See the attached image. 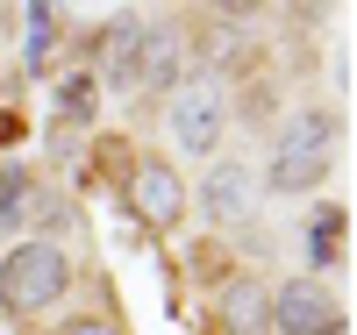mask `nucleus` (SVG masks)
<instances>
[{"label": "nucleus", "instance_id": "nucleus-1", "mask_svg": "<svg viewBox=\"0 0 357 335\" xmlns=\"http://www.w3.org/2000/svg\"><path fill=\"white\" fill-rule=\"evenodd\" d=\"M329 157H336V114L307 107V114L286 121V136H279L272 171H264V178H272V193H307V186L329 178Z\"/></svg>", "mask_w": 357, "mask_h": 335}, {"label": "nucleus", "instance_id": "nucleus-2", "mask_svg": "<svg viewBox=\"0 0 357 335\" xmlns=\"http://www.w3.org/2000/svg\"><path fill=\"white\" fill-rule=\"evenodd\" d=\"M65 293V250L57 242H22V250L0 264V307L8 314H36Z\"/></svg>", "mask_w": 357, "mask_h": 335}, {"label": "nucleus", "instance_id": "nucleus-3", "mask_svg": "<svg viewBox=\"0 0 357 335\" xmlns=\"http://www.w3.org/2000/svg\"><path fill=\"white\" fill-rule=\"evenodd\" d=\"M172 136H178V150H193V157H207V150L222 143V93H215V79H186L172 93Z\"/></svg>", "mask_w": 357, "mask_h": 335}, {"label": "nucleus", "instance_id": "nucleus-4", "mask_svg": "<svg viewBox=\"0 0 357 335\" xmlns=\"http://www.w3.org/2000/svg\"><path fill=\"white\" fill-rule=\"evenodd\" d=\"M272 328H286V335H336V328H343V307L329 299L321 279H293V286L272 299Z\"/></svg>", "mask_w": 357, "mask_h": 335}, {"label": "nucleus", "instance_id": "nucleus-5", "mask_svg": "<svg viewBox=\"0 0 357 335\" xmlns=\"http://www.w3.org/2000/svg\"><path fill=\"white\" fill-rule=\"evenodd\" d=\"M129 200H136V215L151 221V228H172L178 215H186V186H178V178H172V164H158V157H143V164H136Z\"/></svg>", "mask_w": 357, "mask_h": 335}, {"label": "nucleus", "instance_id": "nucleus-6", "mask_svg": "<svg viewBox=\"0 0 357 335\" xmlns=\"http://www.w3.org/2000/svg\"><path fill=\"white\" fill-rule=\"evenodd\" d=\"M215 321H222V335H272V293L257 279H236L215 299Z\"/></svg>", "mask_w": 357, "mask_h": 335}, {"label": "nucleus", "instance_id": "nucleus-7", "mask_svg": "<svg viewBox=\"0 0 357 335\" xmlns=\"http://www.w3.org/2000/svg\"><path fill=\"white\" fill-rule=\"evenodd\" d=\"M200 200H207L215 221H250V171L243 164H215L207 186H200Z\"/></svg>", "mask_w": 357, "mask_h": 335}, {"label": "nucleus", "instance_id": "nucleus-8", "mask_svg": "<svg viewBox=\"0 0 357 335\" xmlns=\"http://www.w3.org/2000/svg\"><path fill=\"white\" fill-rule=\"evenodd\" d=\"M136 50H143V22H136V15H114L107 43H100V65H107V86H129V79H136Z\"/></svg>", "mask_w": 357, "mask_h": 335}, {"label": "nucleus", "instance_id": "nucleus-9", "mask_svg": "<svg viewBox=\"0 0 357 335\" xmlns=\"http://www.w3.org/2000/svg\"><path fill=\"white\" fill-rule=\"evenodd\" d=\"M178 79V36L172 29H143V50H136V79L129 86H172Z\"/></svg>", "mask_w": 357, "mask_h": 335}, {"label": "nucleus", "instance_id": "nucleus-10", "mask_svg": "<svg viewBox=\"0 0 357 335\" xmlns=\"http://www.w3.org/2000/svg\"><path fill=\"white\" fill-rule=\"evenodd\" d=\"M307 257H314V264H336V215H321V221H314V242H307Z\"/></svg>", "mask_w": 357, "mask_h": 335}, {"label": "nucleus", "instance_id": "nucleus-11", "mask_svg": "<svg viewBox=\"0 0 357 335\" xmlns=\"http://www.w3.org/2000/svg\"><path fill=\"white\" fill-rule=\"evenodd\" d=\"M65 114H72V121L93 114V79H65Z\"/></svg>", "mask_w": 357, "mask_h": 335}, {"label": "nucleus", "instance_id": "nucleus-12", "mask_svg": "<svg viewBox=\"0 0 357 335\" xmlns=\"http://www.w3.org/2000/svg\"><path fill=\"white\" fill-rule=\"evenodd\" d=\"M65 335H122V328H114V321H72Z\"/></svg>", "mask_w": 357, "mask_h": 335}, {"label": "nucleus", "instance_id": "nucleus-13", "mask_svg": "<svg viewBox=\"0 0 357 335\" xmlns=\"http://www.w3.org/2000/svg\"><path fill=\"white\" fill-rule=\"evenodd\" d=\"M8 193H15V171L0 164V215H8Z\"/></svg>", "mask_w": 357, "mask_h": 335}, {"label": "nucleus", "instance_id": "nucleus-14", "mask_svg": "<svg viewBox=\"0 0 357 335\" xmlns=\"http://www.w3.org/2000/svg\"><path fill=\"white\" fill-rule=\"evenodd\" d=\"M336 335H343V328H336Z\"/></svg>", "mask_w": 357, "mask_h": 335}]
</instances>
